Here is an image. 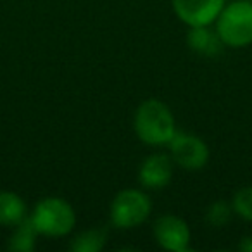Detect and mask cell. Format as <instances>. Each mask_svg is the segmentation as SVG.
<instances>
[{
	"instance_id": "obj_1",
	"label": "cell",
	"mask_w": 252,
	"mask_h": 252,
	"mask_svg": "<svg viewBox=\"0 0 252 252\" xmlns=\"http://www.w3.org/2000/svg\"><path fill=\"white\" fill-rule=\"evenodd\" d=\"M133 130L140 142L152 147H162L168 145L176 133L175 116L162 100L147 98L135 112Z\"/></svg>"
},
{
	"instance_id": "obj_2",
	"label": "cell",
	"mask_w": 252,
	"mask_h": 252,
	"mask_svg": "<svg viewBox=\"0 0 252 252\" xmlns=\"http://www.w3.org/2000/svg\"><path fill=\"white\" fill-rule=\"evenodd\" d=\"M216 32L226 47L242 49L252 43V2L235 0L223 7L216 19Z\"/></svg>"
},
{
	"instance_id": "obj_3",
	"label": "cell",
	"mask_w": 252,
	"mask_h": 252,
	"mask_svg": "<svg viewBox=\"0 0 252 252\" xmlns=\"http://www.w3.org/2000/svg\"><path fill=\"white\" fill-rule=\"evenodd\" d=\"M36 231L45 237H64L76 224L73 206L63 197H45L30 214Z\"/></svg>"
},
{
	"instance_id": "obj_4",
	"label": "cell",
	"mask_w": 252,
	"mask_h": 252,
	"mask_svg": "<svg viewBox=\"0 0 252 252\" xmlns=\"http://www.w3.org/2000/svg\"><path fill=\"white\" fill-rule=\"evenodd\" d=\"M152 200L140 189H125L111 202V223L119 230H131L149 220Z\"/></svg>"
},
{
	"instance_id": "obj_5",
	"label": "cell",
	"mask_w": 252,
	"mask_h": 252,
	"mask_svg": "<svg viewBox=\"0 0 252 252\" xmlns=\"http://www.w3.org/2000/svg\"><path fill=\"white\" fill-rule=\"evenodd\" d=\"M168 147L173 162L182 166L187 171H199L209 161V147L197 135L176 131Z\"/></svg>"
},
{
	"instance_id": "obj_6",
	"label": "cell",
	"mask_w": 252,
	"mask_h": 252,
	"mask_svg": "<svg viewBox=\"0 0 252 252\" xmlns=\"http://www.w3.org/2000/svg\"><path fill=\"white\" fill-rule=\"evenodd\" d=\"M154 238L164 251L187 252L192 233L187 221L175 214H162L154 221Z\"/></svg>"
},
{
	"instance_id": "obj_7",
	"label": "cell",
	"mask_w": 252,
	"mask_h": 252,
	"mask_svg": "<svg viewBox=\"0 0 252 252\" xmlns=\"http://www.w3.org/2000/svg\"><path fill=\"white\" fill-rule=\"evenodd\" d=\"M224 5V0H173V11L187 26H211Z\"/></svg>"
},
{
	"instance_id": "obj_8",
	"label": "cell",
	"mask_w": 252,
	"mask_h": 252,
	"mask_svg": "<svg viewBox=\"0 0 252 252\" xmlns=\"http://www.w3.org/2000/svg\"><path fill=\"white\" fill-rule=\"evenodd\" d=\"M173 159L166 154H151L138 168V180L142 187L151 190H161L171 183Z\"/></svg>"
},
{
	"instance_id": "obj_9",
	"label": "cell",
	"mask_w": 252,
	"mask_h": 252,
	"mask_svg": "<svg viewBox=\"0 0 252 252\" xmlns=\"http://www.w3.org/2000/svg\"><path fill=\"white\" fill-rule=\"evenodd\" d=\"M187 45L199 56L214 57L223 50L224 43L216 30H211L209 26H190L187 33Z\"/></svg>"
},
{
	"instance_id": "obj_10",
	"label": "cell",
	"mask_w": 252,
	"mask_h": 252,
	"mask_svg": "<svg viewBox=\"0 0 252 252\" xmlns=\"http://www.w3.org/2000/svg\"><path fill=\"white\" fill-rule=\"evenodd\" d=\"M28 207L23 197L11 190H0V224L14 228L28 218Z\"/></svg>"
},
{
	"instance_id": "obj_11",
	"label": "cell",
	"mask_w": 252,
	"mask_h": 252,
	"mask_svg": "<svg viewBox=\"0 0 252 252\" xmlns=\"http://www.w3.org/2000/svg\"><path fill=\"white\" fill-rule=\"evenodd\" d=\"M35 224H33L32 218H26L25 221L14 226L11 238H9L7 247L14 252H32L36 247V237H38Z\"/></svg>"
},
{
	"instance_id": "obj_12",
	"label": "cell",
	"mask_w": 252,
	"mask_h": 252,
	"mask_svg": "<svg viewBox=\"0 0 252 252\" xmlns=\"http://www.w3.org/2000/svg\"><path fill=\"white\" fill-rule=\"evenodd\" d=\"M107 242V231L104 228H90L76 235L71 244V251L74 252H98L104 249Z\"/></svg>"
},
{
	"instance_id": "obj_13",
	"label": "cell",
	"mask_w": 252,
	"mask_h": 252,
	"mask_svg": "<svg viewBox=\"0 0 252 252\" xmlns=\"http://www.w3.org/2000/svg\"><path fill=\"white\" fill-rule=\"evenodd\" d=\"M233 216V207L231 202H224V200H216L206 209V221L213 228H223L231 221Z\"/></svg>"
},
{
	"instance_id": "obj_14",
	"label": "cell",
	"mask_w": 252,
	"mask_h": 252,
	"mask_svg": "<svg viewBox=\"0 0 252 252\" xmlns=\"http://www.w3.org/2000/svg\"><path fill=\"white\" fill-rule=\"evenodd\" d=\"M231 207L237 216L245 221H252V187H242L231 199Z\"/></svg>"
},
{
	"instance_id": "obj_15",
	"label": "cell",
	"mask_w": 252,
	"mask_h": 252,
	"mask_svg": "<svg viewBox=\"0 0 252 252\" xmlns=\"http://www.w3.org/2000/svg\"><path fill=\"white\" fill-rule=\"evenodd\" d=\"M238 247H240V251H244V252H252V237H244Z\"/></svg>"
},
{
	"instance_id": "obj_16",
	"label": "cell",
	"mask_w": 252,
	"mask_h": 252,
	"mask_svg": "<svg viewBox=\"0 0 252 252\" xmlns=\"http://www.w3.org/2000/svg\"><path fill=\"white\" fill-rule=\"evenodd\" d=\"M251 2H252V0H251Z\"/></svg>"
}]
</instances>
